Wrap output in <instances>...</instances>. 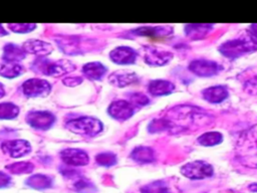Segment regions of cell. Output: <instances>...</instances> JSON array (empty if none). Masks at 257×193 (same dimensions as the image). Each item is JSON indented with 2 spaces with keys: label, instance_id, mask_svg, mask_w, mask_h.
<instances>
[{
  "label": "cell",
  "instance_id": "cell-1",
  "mask_svg": "<svg viewBox=\"0 0 257 193\" xmlns=\"http://www.w3.org/2000/svg\"><path fill=\"white\" fill-rule=\"evenodd\" d=\"M163 120L166 125V132L180 133L208 126L212 123L213 118L201 108L180 105L170 109Z\"/></svg>",
  "mask_w": 257,
  "mask_h": 193
},
{
  "label": "cell",
  "instance_id": "cell-2",
  "mask_svg": "<svg viewBox=\"0 0 257 193\" xmlns=\"http://www.w3.org/2000/svg\"><path fill=\"white\" fill-rule=\"evenodd\" d=\"M235 155L242 165L257 169V124L239 134L235 143Z\"/></svg>",
  "mask_w": 257,
  "mask_h": 193
},
{
  "label": "cell",
  "instance_id": "cell-3",
  "mask_svg": "<svg viewBox=\"0 0 257 193\" xmlns=\"http://www.w3.org/2000/svg\"><path fill=\"white\" fill-rule=\"evenodd\" d=\"M220 52L228 58H236L257 50V36L247 32L237 39H231L219 47Z\"/></svg>",
  "mask_w": 257,
  "mask_h": 193
},
{
  "label": "cell",
  "instance_id": "cell-4",
  "mask_svg": "<svg viewBox=\"0 0 257 193\" xmlns=\"http://www.w3.org/2000/svg\"><path fill=\"white\" fill-rule=\"evenodd\" d=\"M74 64L67 59L51 60L39 57L32 63V69L38 73L49 76H60L74 70Z\"/></svg>",
  "mask_w": 257,
  "mask_h": 193
},
{
  "label": "cell",
  "instance_id": "cell-5",
  "mask_svg": "<svg viewBox=\"0 0 257 193\" xmlns=\"http://www.w3.org/2000/svg\"><path fill=\"white\" fill-rule=\"evenodd\" d=\"M66 128L79 135L93 137L102 131V124L92 117H81L66 123Z\"/></svg>",
  "mask_w": 257,
  "mask_h": 193
},
{
  "label": "cell",
  "instance_id": "cell-6",
  "mask_svg": "<svg viewBox=\"0 0 257 193\" xmlns=\"http://www.w3.org/2000/svg\"><path fill=\"white\" fill-rule=\"evenodd\" d=\"M181 173L192 180L209 178L213 175V167L205 161H193L181 167Z\"/></svg>",
  "mask_w": 257,
  "mask_h": 193
},
{
  "label": "cell",
  "instance_id": "cell-7",
  "mask_svg": "<svg viewBox=\"0 0 257 193\" xmlns=\"http://www.w3.org/2000/svg\"><path fill=\"white\" fill-rule=\"evenodd\" d=\"M173 58V53L162 49L155 45H147L144 48L145 61L154 66H162L167 64Z\"/></svg>",
  "mask_w": 257,
  "mask_h": 193
},
{
  "label": "cell",
  "instance_id": "cell-8",
  "mask_svg": "<svg viewBox=\"0 0 257 193\" xmlns=\"http://www.w3.org/2000/svg\"><path fill=\"white\" fill-rule=\"evenodd\" d=\"M22 90L25 95L30 98L46 96L51 90V85L48 81L39 78H30L22 84Z\"/></svg>",
  "mask_w": 257,
  "mask_h": 193
},
{
  "label": "cell",
  "instance_id": "cell-9",
  "mask_svg": "<svg viewBox=\"0 0 257 193\" xmlns=\"http://www.w3.org/2000/svg\"><path fill=\"white\" fill-rule=\"evenodd\" d=\"M189 69L199 76H212L222 70V66L213 60L195 59L190 62Z\"/></svg>",
  "mask_w": 257,
  "mask_h": 193
},
{
  "label": "cell",
  "instance_id": "cell-10",
  "mask_svg": "<svg viewBox=\"0 0 257 193\" xmlns=\"http://www.w3.org/2000/svg\"><path fill=\"white\" fill-rule=\"evenodd\" d=\"M27 123L37 130H48L55 122L53 114L45 111L30 112L26 116Z\"/></svg>",
  "mask_w": 257,
  "mask_h": 193
},
{
  "label": "cell",
  "instance_id": "cell-11",
  "mask_svg": "<svg viewBox=\"0 0 257 193\" xmlns=\"http://www.w3.org/2000/svg\"><path fill=\"white\" fill-rule=\"evenodd\" d=\"M1 149L12 158H20L31 151V146L25 140H9L2 143Z\"/></svg>",
  "mask_w": 257,
  "mask_h": 193
},
{
  "label": "cell",
  "instance_id": "cell-12",
  "mask_svg": "<svg viewBox=\"0 0 257 193\" xmlns=\"http://www.w3.org/2000/svg\"><path fill=\"white\" fill-rule=\"evenodd\" d=\"M134 111L133 105L123 100L112 102L107 110L109 116L117 121H125L130 119L134 115Z\"/></svg>",
  "mask_w": 257,
  "mask_h": 193
},
{
  "label": "cell",
  "instance_id": "cell-13",
  "mask_svg": "<svg viewBox=\"0 0 257 193\" xmlns=\"http://www.w3.org/2000/svg\"><path fill=\"white\" fill-rule=\"evenodd\" d=\"M61 160L70 166H84L87 165L89 162L88 155L80 150V149H74V148H68L60 153Z\"/></svg>",
  "mask_w": 257,
  "mask_h": 193
},
{
  "label": "cell",
  "instance_id": "cell-14",
  "mask_svg": "<svg viewBox=\"0 0 257 193\" xmlns=\"http://www.w3.org/2000/svg\"><path fill=\"white\" fill-rule=\"evenodd\" d=\"M137 51L130 46H118L109 52L110 59L117 64H132L137 59Z\"/></svg>",
  "mask_w": 257,
  "mask_h": 193
},
{
  "label": "cell",
  "instance_id": "cell-15",
  "mask_svg": "<svg viewBox=\"0 0 257 193\" xmlns=\"http://www.w3.org/2000/svg\"><path fill=\"white\" fill-rule=\"evenodd\" d=\"M22 48L24 49L25 52L31 53L40 57H44L45 55L50 54L53 50V47L50 43L42 40H36V39L27 40L26 42L23 43Z\"/></svg>",
  "mask_w": 257,
  "mask_h": 193
},
{
  "label": "cell",
  "instance_id": "cell-16",
  "mask_svg": "<svg viewBox=\"0 0 257 193\" xmlns=\"http://www.w3.org/2000/svg\"><path fill=\"white\" fill-rule=\"evenodd\" d=\"M108 81L117 87H123L138 81V75L131 71H114L108 76Z\"/></svg>",
  "mask_w": 257,
  "mask_h": 193
},
{
  "label": "cell",
  "instance_id": "cell-17",
  "mask_svg": "<svg viewBox=\"0 0 257 193\" xmlns=\"http://www.w3.org/2000/svg\"><path fill=\"white\" fill-rule=\"evenodd\" d=\"M173 32V27L169 25L163 26H143L132 30L133 35L141 36H167Z\"/></svg>",
  "mask_w": 257,
  "mask_h": 193
},
{
  "label": "cell",
  "instance_id": "cell-18",
  "mask_svg": "<svg viewBox=\"0 0 257 193\" xmlns=\"http://www.w3.org/2000/svg\"><path fill=\"white\" fill-rule=\"evenodd\" d=\"M203 98L212 104H218L223 102L228 96V90L223 85H215L205 88L202 91Z\"/></svg>",
  "mask_w": 257,
  "mask_h": 193
},
{
  "label": "cell",
  "instance_id": "cell-19",
  "mask_svg": "<svg viewBox=\"0 0 257 193\" xmlns=\"http://www.w3.org/2000/svg\"><path fill=\"white\" fill-rule=\"evenodd\" d=\"M212 29V24H187L185 26V33L189 38L199 40L206 37Z\"/></svg>",
  "mask_w": 257,
  "mask_h": 193
},
{
  "label": "cell",
  "instance_id": "cell-20",
  "mask_svg": "<svg viewBox=\"0 0 257 193\" xmlns=\"http://www.w3.org/2000/svg\"><path fill=\"white\" fill-rule=\"evenodd\" d=\"M148 89L153 95H164L171 93L175 89V84L169 80L155 79L149 83Z\"/></svg>",
  "mask_w": 257,
  "mask_h": 193
},
{
  "label": "cell",
  "instance_id": "cell-21",
  "mask_svg": "<svg viewBox=\"0 0 257 193\" xmlns=\"http://www.w3.org/2000/svg\"><path fill=\"white\" fill-rule=\"evenodd\" d=\"M25 51L22 47L13 44V43H8L4 46L3 48V55H2V60L7 61V62H17L22 60L25 57Z\"/></svg>",
  "mask_w": 257,
  "mask_h": 193
},
{
  "label": "cell",
  "instance_id": "cell-22",
  "mask_svg": "<svg viewBox=\"0 0 257 193\" xmlns=\"http://www.w3.org/2000/svg\"><path fill=\"white\" fill-rule=\"evenodd\" d=\"M83 74L92 80H99L103 77L106 72V67L97 61L88 62L82 66Z\"/></svg>",
  "mask_w": 257,
  "mask_h": 193
},
{
  "label": "cell",
  "instance_id": "cell-23",
  "mask_svg": "<svg viewBox=\"0 0 257 193\" xmlns=\"http://www.w3.org/2000/svg\"><path fill=\"white\" fill-rule=\"evenodd\" d=\"M131 157L134 161L137 163L141 164H146V163H151L155 159L154 151L147 146H139L136 147L131 154Z\"/></svg>",
  "mask_w": 257,
  "mask_h": 193
},
{
  "label": "cell",
  "instance_id": "cell-24",
  "mask_svg": "<svg viewBox=\"0 0 257 193\" xmlns=\"http://www.w3.org/2000/svg\"><path fill=\"white\" fill-rule=\"evenodd\" d=\"M23 67L21 64L17 62H7L2 60L0 62V75L7 77V78H13L22 73Z\"/></svg>",
  "mask_w": 257,
  "mask_h": 193
},
{
  "label": "cell",
  "instance_id": "cell-25",
  "mask_svg": "<svg viewBox=\"0 0 257 193\" xmlns=\"http://www.w3.org/2000/svg\"><path fill=\"white\" fill-rule=\"evenodd\" d=\"M26 184L34 189H45L52 185V179L49 176L43 174H36L29 177L26 180Z\"/></svg>",
  "mask_w": 257,
  "mask_h": 193
},
{
  "label": "cell",
  "instance_id": "cell-26",
  "mask_svg": "<svg viewBox=\"0 0 257 193\" xmlns=\"http://www.w3.org/2000/svg\"><path fill=\"white\" fill-rule=\"evenodd\" d=\"M222 140H223V136L219 132H207L201 135L197 141L202 146L211 147L221 143Z\"/></svg>",
  "mask_w": 257,
  "mask_h": 193
},
{
  "label": "cell",
  "instance_id": "cell-27",
  "mask_svg": "<svg viewBox=\"0 0 257 193\" xmlns=\"http://www.w3.org/2000/svg\"><path fill=\"white\" fill-rule=\"evenodd\" d=\"M142 193H171L169 186L163 180L151 182L141 188Z\"/></svg>",
  "mask_w": 257,
  "mask_h": 193
},
{
  "label": "cell",
  "instance_id": "cell-28",
  "mask_svg": "<svg viewBox=\"0 0 257 193\" xmlns=\"http://www.w3.org/2000/svg\"><path fill=\"white\" fill-rule=\"evenodd\" d=\"M19 108L12 103L0 104V120H11L18 116Z\"/></svg>",
  "mask_w": 257,
  "mask_h": 193
},
{
  "label": "cell",
  "instance_id": "cell-29",
  "mask_svg": "<svg viewBox=\"0 0 257 193\" xmlns=\"http://www.w3.org/2000/svg\"><path fill=\"white\" fill-rule=\"evenodd\" d=\"M6 169L12 174H28L34 169V165L30 162H16L6 166Z\"/></svg>",
  "mask_w": 257,
  "mask_h": 193
},
{
  "label": "cell",
  "instance_id": "cell-30",
  "mask_svg": "<svg viewBox=\"0 0 257 193\" xmlns=\"http://www.w3.org/2000/svg\"><path fill=\"white\" fill-rule=\"evenodd\" d=\"M95 161L100 166L109 167V166H112L116 163V156L113 153H110V152L99 153L95 156Z\"/></svg>",
  "mask_w": 257,
  "mask_h": 193
},
{
  "label": "cell",
  "instance_id": "cell-31",
  "mask_svg": "<svg viewBox=\"0 0 257 193\" xmlns=\"http://www.w3.org/2000/svg\"><path fill=\"white\" fill-rule=\"evenodd\" d=\"M73 187H74V189H75L77 192H79V193H90L91 191L94 190L93 184H92L89 180H87V179H85V178H83V177L79 178V179L74 183Z\"/></svg>",
  "mask_w": 257,
  "mask_h": 193
},
{
  "label": "cell",
  "instance_id": "cell-32",
  "mask_svg": "<svg viewBox=\"0 0 257 193\" xmlns=\"http://www.w3.org/2000/svg\"><path fill=\"white\" fill-rule=\"evenodd\" d=\"M130 103L133 107H144L150 103V100L147 95L141 92H134L130 95Z\"/></svg>",
  "mask_w": 257,
  "mask_h": 193
},
{
  "label": "cell",
  "instance_id": "cell-33",
  "mask_svg": "<svg viewBox=\"0 0 257 193\" xmlns=\"http://www.w3.org/2000/svg\"><path fill=\"white\" fill-rule=\"evenodd\" d=\"M36 25L35 24H31V23H10L8 24V28L10 30H12L13 32H17V33H27L29 31H32L33 29H35Z\"/></svg>",
  "mask_w": 257,
  "mask_h": 193
},
{
  "label": "cell",
  "instance_id": "cell-34",
  "mask_svg": "<svg viewBox=\"0 0 257 193\" xmlns=\"http://www.w3.org/2000/svg\"><path fill=\"white\" fill-rule=\"evenodd\" d=\"M82 78L78 76H73V77H66L63 79V83L67 86H75L79 83H81Z\"/></svg>",
  "mask_w": 257,
  "mask_h": 193
},
{
  "label": "cell",
  "instance_id": "cell-35",
  "mask_svg": "<svg viewBox=\"0 0 257 193\" xmlns=\"http://www.w3.org/2000/svg\"><path fill=\"white\" fill-rule=\"evenodd\" d=\"M11 182V178L3 173V172H0V188H4V187H7Z\"/></svg>",
  "mask_w": 257,
  "mask_h": 193
},
{
  "label": "cell",
  "instance_id": "cell-36",
  "mask_svg": "<svg viewBox=\"0 0 257 193\" xmlns=\"http://www.w3.org/2000/svg\"><path fill=\"white\" fill-rule=\"evenodd\" d=\"M62 174H63L65 177H68V178H73V177H75V176H76L78 173H77V171H75V170L66 169V170L62 171Z\"/></svg>",
  "mask_w": 257,
  "mask_h": 193
},
{
  "label": "cell",
  "instance_id": "cell-37",
  "mask_svg": "<svg viewBox=\"0 0 257 193\" xmlns=\"http://www.w3.org/2000/svg\"><path fill=\"white\" fill-rule=\"evenodd\" d=\"M250 30H251L250 33H252V34H254L255 36H257V24H252V25L250 26Z\"/></svg>",
  "mask_w": 257,
  "mask_h": 193
},
{
  "label": "cell",
  "instance_id": "cell-38",
  "mask_svg": "<svg viewBox=\"0 0 257 193\" xmlns=\"http://www.w3.org/2000/svg\"><path fill=\"white\" fill-rule=\"evenodd\" d=\"M249 190H251L253 192H257V183H253V184L249 185Z\"/></svg>",
  "mask_w": 257,
  "mask_h": 193
},
{
  "label": "cell",
  "instance_id": "cell-39",
  "mask_svg": "<svg viewBox=\"0 0 257 193\" xmlns=\"http://www.w3.org/2000/svg\"><path fill=\"white\" fill-rule=\"evenodd\" d=\"M5 94V90H4V87L2 85V83H0V99Z\"/></svg>",
  "mask_w": 257,
  "mask_h": 193
},
{
  "label": "cell",
  "instance_id": "cell-40",
  "mask_svg": "<svg viewBox=\"0 0 257 193\" xmlns=\"http://www.w3.org/2000/svg\"><path fill=\"white\" fill-rule=\"evenodd\" d=\"M7 32L4 30V28L2 27V25H0V36H3V35H6Z\"/></svg>",
  "mask_w": 257,
  "mask_h": 193
}]
</instances>
